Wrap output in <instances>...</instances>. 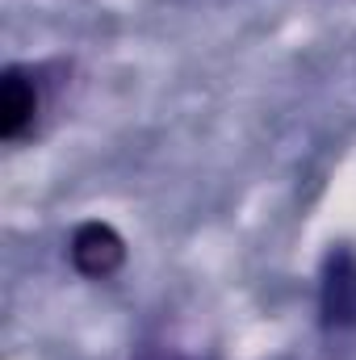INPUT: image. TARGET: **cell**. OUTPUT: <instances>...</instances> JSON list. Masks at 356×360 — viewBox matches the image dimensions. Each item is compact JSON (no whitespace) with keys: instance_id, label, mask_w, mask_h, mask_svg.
<instances>
[{"instance_id":"6da1fadb","label":"cell","mask_w":356,"mask_h":360,"mask_svg":"<svg viewBox=\"0 0 356 360\" xmlns=\"http://www.w3.org/2000/svg\"><path fill=\"white\" fill-rule=\"evenodd\" d=\"M319 314L327 331H356V252L348 248H336L323 260Z\"/></svg>"},{"instance_id":"7a4b0ae2","label":"cell","mask_w":356,"mask_h":360,"mask_svg":"<svg viewBox=\"0 0 356 360\" xmlns=\"http://www.w3.org/2000/svg\"><path fill=\"white\" fill-rule=\"evenodd\" d=\"M38 109H42V92L34 80V68L8 63L0 72V139L17 143L38 122Z\"/></svg>"},{"instance_id":"3957f363","label":"cell","mask_w":356,"mask_h":360,"mask_svg":"<svg viewBox=\"0 0 356 360\" xmlns=\"http://www.w3.org/2000/svg\"><path fill=\"white\" fill-rule=\"evenodd\" d=\"M72 264L89 281H105L126 264V239L109 222H80L72 231Z\"/></svg>"}]
</instances>
